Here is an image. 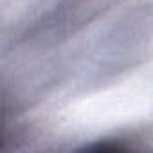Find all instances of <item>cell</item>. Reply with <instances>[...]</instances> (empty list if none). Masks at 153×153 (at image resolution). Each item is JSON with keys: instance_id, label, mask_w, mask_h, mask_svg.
<instances>
[{"instance_id": "obj_1", "label": "cell", "mask_w": 153, "mask_h": 153, "mask_svg": "<svg viewBox=\"0 0 153 153\" xmlns=\"http://www.w3.org/2000/svg\"><path fill=\"white\" fill-rule=\"evenodd\" d=\"M85 149H94V151H124L126 148L117 142H97L92 146H87Z\"/></svg>"}]
</instances>
